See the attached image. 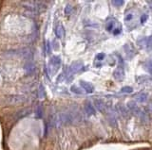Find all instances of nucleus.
Returning a JSON list of instances; mask_svg holds the SVG:
<instances>
[{"mask_svg":"<svg viewBox=\"0 0 152 150\" xmlns=\"http://www.w3.org/2000/svg\"><path fill=\"white\" fill-rule=\"evenodd\" d=\"M61 66V58L59 56H53L50 58V63H48V69L51 74H55L56 72L59 70Z\"/></svg>","mask_w":152,"mask_h":150,"instance_id":"obj_1","label":"nucleus"},{"mask_svg":"<svg viewBox=\"0 0 152 150\" xmlns=\"http://www.w3.org/2000/svg\"><path fill=\"white\" fill-rule=\"evenodd\" d=\"M80 86L84 91H85V93H93V92H94V86H93L91 83L88 82V81L81 80L80 81Z\"/></svg>","mask_w":152,"mask_h":150,"instance_id":"obj_2","label":"nucleus"},{"mask_svg":"<svg viewBox=\"0 0 152 150\" xmlns=\"http://www.w3.org/2000/svg\"><path fill=\"white\" fill-rule=\"evenodd\" d=\"M83 67H84V65H83L82 61H74V63H72V64L69 67L70 75L77 73V72L81 71L83 69Z\"/></svg>","mask_w":152,"mask_h":150,"instance_id":"obj_3","label":"nucleus"},{"mask_svg":"<svg viewBox=\"0 0 152 150\" xmlns=\"http://www.w3.org/2000/svg\"><path fill=\"white\" fill-rule=\"evenodd\" d=\"M113 77L118 81H122L123 79H124V77H125L124 68L121 67V66L116 68V69L114 70V72H113Z\"/></svg>","mask_w":152,"mask_h":150,"instance_id":"obj_4","label":"nucleus"},{"mask_svg":"<svg viewBox=\"0 0 152 150\" xmlns=\"http://www.w3.org/2000/svg\"><path fill=\"white\" fill-rule=\"evenodd\" d=\"M138 44H140L141 45H144V46L148 50L152 49V35L141 39L140 41H138Z\"/></svg>","mask_w":152,"mask_h":150,"instance_id":"obj_5","label":"nucleus"},{"mask_svg":"<svg viewBox=\"0 0 152 150\" xmlns=\"http://www.w3.org/2000/svg\"><path fill=\"white\" fill-rule=\"evenodd\" d=\"M54 32H55L56 37L59 38V39L63 38L64 36H65V28H64V27L61 24L56 26L55 29H54Z\"/></svg>","mask_w":152,"mask_h":150,"instance_id":"obj_6","label":"nucleus"},{"mask_svg":"<svg viewBox=\"0 0 152 150\" xmlns=\"http://www.w3.org/2000/svg\"><path fill=\"white\" fill-rule=\"evenodd\" d=\"M85 110H86L87 114H89V115H94L96 113L94 107H93V105H91L90 103L85 104Z\"/></svg>","mask_w":152,"mask_h":150,"instance_id":"obj_7","label":"nucleus"},{"mask_svg":"<svg viewBox=\"0 0 152 150\" xmlns=\"http://www.w3.org/2000/svg\"><path fill=\"white\" fill-rule=\"evenodd\" d=\"M94 103H95V106L97 107V109H98L100 112H106V105H105V103L103 102L102 100L96 99L94 101Z\"/></svg>","mask_w":152,"mask_h":150,"instance_id":"obj_8","label":"nucleus"},{"mask_svg":"<svg viewBox=\"0 0 152 150\" xmlns=\"http://www.w3.org/2000/svg\"><path fill=\"white\" fill-rule=\"evenodd\" d=\"M143 66H144L145 70H147L148 73L152 75V60L145 61V63H143Z\"/></svg>","mask_w":152,"mask_h":150,"instance_id":"obj_9","label":"nucleus"},{"mask_svg":"<svg viewBox=\"0 0 152 150\" xmlns=\"http://www.w3.org/2000/svg\"><path fill=\"white\" fill-rule=\"evenodd\" d=\"M70 91H72L73 93L79 94V96H82V94H84V93H85V91L82 90V89H80L79 87H77L75 85H73V86L70 87Z\"/></svg>","mask_w":152,"mask_h":150,"instance_id":"obj_10","label":"nucleus"},{"mask_svg":"<svg viewBox=\"0 0 152 150\" xmlns=\"http://www.w3.org/2000/svg\"><path fill=\"white\" fill-rule=\"evenodd\" d=\"M114 28H115V22L114 21H108V23H106V29L108 31H112Z\"/></svg>","mask_w":152,"mask_h":150,"instance_id":"obj_11","label":"nucleus"},{"mask_svg":"<svg viewBox=\"0 0 152 150\" xmlns=\"http://www.w3.org/2000/svg\"><path fill=\"white\" fill-rule=\"evenodd\" d=\"M25 69H26V71H27V74H32L34 72V70H35V67H34L33 64L29 63V64L26 65Z\"/></svg>","mask_w":152,"mask_h":150,"instance_id":"obj_12","label":"nucleus"},{"mask_svg":"<svg viewBox=\"0 0 152 150\" xmlns=\"http://www.w3.org/2000/svg\"><path fill=\"white\" fill-rule=\"evenodd\" d=\"M136 99H137V101H139V102H145V101L147 99V94L144 93L138 94V96H136Z\"/></svg>","mask_w":152,"mask_h":150,"instance_id":"obj_13","label":"nucleus"},{"mask_svg":"<svg viewBox=\"0 0 152 150\" xmlns=\"http://www.w3.org/2000/svg\"><path fill=\"white\" fill-rule=\"evenodd\" d=\"M133 92V89L129 86H125L121 89V93H131Z\"/></svg>","mask_w":152,"mask_h":150,"instance_id":"obj_14","label":"nucleus"},{"mask_svg":"<svg viewBox=\"0 0 152 150\" xmlns=\"http://www.w3.org/2000/svg\"><path fill=\"white\" fill-rule=\"evenodd\" d=\"M112 4L116 6V7H122L125 4V1H123V0H114V1H112Z\"/></svg>","mask_w":152,"mask_h":150,"instance_id":"obj_15","label":"nucleus"},{"mask_svg":"<svg viewBox=\"0 0 152 150\" xmlns=\"http://www.w3.org/2000/svg\"><path fill=\"white\" fill-rule=\"evenodd\" d=\"M72 12V7L70 5H67V7L65 8V14L66 15H70Z\"/></svg>","mask_w":152,"mask_h":150,"instance_id":"obj_16","label":"nucleus"},{"mask_svg":"<svg viewBox=\"0 0 152 150\" xmlns=\"http://www.w3.org/2000/svg\"><path fill=\"white\" fill-rule=\"evenodd\" d=\"M119 110H120V112H121L122 114L124 115V116H127V115H128V112H127V110L125 109V107H123V106H119Z\"/></svg>","mask_w":152,"mask_h":150,"instance_id":"obj_17","label":"nucleus"},{"mask_svg":"<svg viewBox=\"0 0 152 150\" xmlns=\"http://www.w3.org/2000/svg\"><path fill=\"white\" fill-rule=\"evenodd\" d=\"M105 57H106V55L104 54V53H99V54H97L96 55V57H95V60L96 61H103L105 59Z\"/></svg>","mask_w":152,"mask_h":150,"instance_id":"obj_18","label":"nucleus"},{"mask_svg":"<svg viewBox=\"0 0 152 150\" xmlns=\"http://www.w3.org/2000/svg\"><path fill=\"white\" fill-rule=\"evenodd\" d=\"M45 48H46V52H47V53H48V54H50V51H51L50 42H47V43H46V45H45Z\"/></svg>","mask_w":152,"mask_h":150,"instance_id":"obj_19","label":"nucleus"},{"mask_svg":"<svg viewBox=\"0 0 152 150\" xmlns=\"http://www.w3.org/2000/svg\"><path fill=\"white\" fill-rule=\"evenodd\" d=\"M121 31H122L121 27H119L117 28H114V30H113V34H114V35H118V34L121 33Z\"/></svg>","mask_w":152,"mask_h":150,"instance_id":"obj_20","label":"nucleus"},{"mask_svg":"<svg viewBox=\"0 0 152 150\" xmlns=\"http://www.w3.org/2000/svg\"><path fill=\"white\" fill-rule=\"evenodd\" d=\"M133 18V15H132L131 13H128V14H127L125 15V20L127 21V22H129L131 20V19Z\"/></svg>","mask_w":152,"mask_h":150,"instance_id":"obj_21","label":"nucleus"},{"mask_svg":"<svg viewBox=\"0 0 152 150\" xmlns=\"http://www.w3.org/2000/svg\"><path fill=\"white\" fill-rule=\"evenodd\" d=\"M147 20V14H143L141 16V22L142 23H145Z\"/></svg>","mask_w":152,"mask_h":150,"instance_id":"obj_22","label":"nucleus"},{"mask_svg":"<svg viewBox=\"0 0 152 150\" xmlns=\"http://www.w3.org/2000/svg\"><path fill=\"white\" fill-rule=\"evenodd\" d=\"M147 3H148V4H149V6H150V9H152V1H148Z\"/></svg>","mask_w":152,"mask_h":150,"instance_id":"obj_23","label":"nucleus"}]
</instances>
